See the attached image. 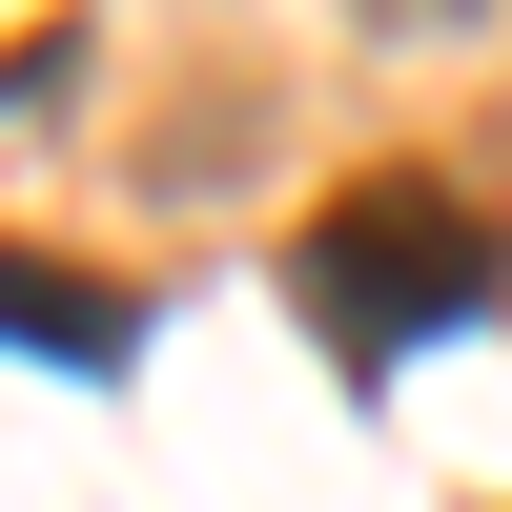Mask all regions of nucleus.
Returning a JSON list of instances; mask_svg holds the SVG:
<instances>
[{
	"mask_svg": "<svg viewBox=\"0 0 512 512\" xmlns=\"http://www.w3.org/2000/svg\"><path fill=\"white\" fill-rule=\"evenodd\" d=\"M41 103H82V21H41L21 62H0V123H41Z\"/></svg>",
	"mask_w": 512,
	"mask_h": 512,
	"instance_id": "3",
	"label": "nucleus"
},
{
	"mask_svg": "<svg viewBox=\"0 0 512 512\" xmlns=\"http://www.w3.org/2000/svg\"><path fill=\"white\" fill-rule=\"evenodd\" d=\"M0 349H41V369H123V349H144V308H123V287H82V267H21V246H0Z\"/></svg>",
	"mask_w": 512,
	"mask_h": 512,
	"instance_id": "2",
	"label": "nucleus"
},
{
	"mask_svg": "<svg viewBox=\"0 0 512 512\" xmlns=\"http://www.w3.org/2000/svg\"><path fill=\"white\" fill-rule=\"evenodd\" d=\"M287 287H308V349H328V369H390V349H431L472 287H512V246H492L472 185L390 164V185H349L308 246H287Z\"/></svg>",
	"mask_w": 512,
	"mask_h": 512,
	"instance_id": "1",
	"label": "nucleus"
}]
</instances>
